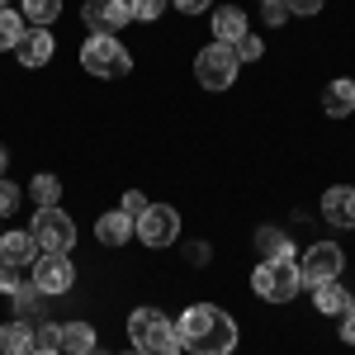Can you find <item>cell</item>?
Masks as SVG:
<instances>
[{"mask_svg": "<svg viewBox=\"0 0 355 355\" xmlns=\"http://www.w3.org/2000/svg\"><path fill=\"white\" fill-rule=\"evenodd\" d=\"M38 261V242H33V232H5L0 237V266H15V270H24Z\"/></svg>", "mask_w": 355, "mask_h": 355, "instance_id": "cell-11", "label": "cell"}, {"mask_svg": "<svg viewBox=\"0 0 355 355\" xmlns=\"http://www.w3.org/2000/svg\"><path fill=\"white\" fill-rule=\"evenodd\" d=\"M341 266H346V251L336 242H313L299 261V275L308 284H322V279H341Z\"/></svg>", "mask_w": 355, "mask_h": 355, "instance_id": "cell-8", "label": "cell"}, {"mask_svg": "<svg viewBox=\"0 0 355 355\" xmlns=\"http://www.w3.org/2000/svg\"><path fill=\"white\" fill-rule=\"evenodd\" d=\"M242 33H251V28H246V15L237 10V5L214 10V43H237Z\"/></svg>", "mask_w": 355, "mask_h": 355, "instance_id": "cell-18", "label": "cell"}, {"mask_svg": "<svg viewBox=\"0 0 355 355\" xmlns=\"http://www.w3.org/2000/svg\"><path fill=\"white\" fill-rule=\"evenodd\" d=\"M261 10H266V24H284V19H289V10H284V0H270V5H261Z\"/></svg>", "mask_w": 355, "mask_h": 355, "instance_id": "cell-31", "label": "cell"}, {"mask_svg": "<svg viewBox=\"0 0 355 355\" xmlns=\"http://www.w3.org/2000/svg\"><path fill=\"white\" fill-rule=\"evenodd\" d=\"M15 209H19V190H15V185L0 175V218H10Z\"/></svg>", "mask_w": 355, "mask_h": 355, "instance_id": "cell-28", "label": "cell"}, {"mask_svg": "<svg viewBox=\"0 0 355 355\" xmlns=\"http://www.w3.org/2000/svg\"><path fill=\"white\" fill-rule=\"evenodd\" d=\"M251 289H256L266 303H289L303 289L299 261H261V266L251 270Z\"/></svg>", "mask_w": 355, "mask_h": 355, "instance_id": "cell-4", "label": "cell"}, {"mask_svg": "<svg viewBox=\"0 0 355 355\" xmlns=\"http://www.w3.org/2000/svg\"><path fill=\"white\" fill-rule=\"evenodd\" d=\"M133 232L147 246H171L175 237H180V214H175L171 204H147V214L133 218Z\"/></svg>", "mask_w": 355, "mask_h": 355, "instance_id": "cell-7", "label": "cell"}, {"mask_svg": "<svg viewBox=\"0 0 355 355\" xmlns=\"http://www.w3.org/2000/svg\"><path fill=\"white\" fill-rule=\"evenodd\" d=\"M175 336H180V351L190 355H227L237 346V322L214 303H194V308L180 313Z\"/></svg>", "mask_w": 355, "mask_h": 355, "instance_id": "cell-1", "label": "cell"}, {"mask_svg": "<svg viewBox=\"0 0 355 355\" xmlns=\"http://www.w3.org/2000/svg\"><path fill=\"white\" fill-rule=\"evenodd\" d=\"M123 214H128V218H137V214H147V199H142L137 190H128V194H123Z\"/></svg>", "mask_w": 355, "mask_h": 355, "instance_id": "cell-32", "label": "cell"}, {"mask_svg": "<svg viewBox=\"0 0 355 355\" xmlns=\"http://www.w3.org/2000/svg\"><path fill=\"white\" fill-rule=\"evenodd\" d=\"M95 237L105 246H123L128 237H133V218L123 214V209H110L105 218H95Z\"/></svg>", "mask_w": 355, "mask_h": 355, "instance_id": "cell-16", "label": "cell"}, {"mask_svg": "<svg viewBox=\"0 0 355 355\" xmlns=\"http://www.w3.org/2000/svg\"><path fill=\"white\" fill-rule=\"evenodd\" d=\"M90 355H110V351H100V346H95V351H90Z\"/></svg>", "mask_w": 355, "mask_h": 355, "instance_id": "cell-38", "label": "cell"}, {"mask_svg": "<svg viewBox=\"0 0 355 355\" xmlns=\"http://www.w3.org/2000/svg\"><path fill=\"white\" fill-rule=\"evenodd\" d=\"M232 53H237V62H261V57H266V43H261L256 33H242V38L232 43Z\"/></svg>", "mask_w": 355, "mask_h": 355, "instance_id": "cell-25", "label": "cell"}, {"mask_svg": "<svg viewBox=\"0 0 355 355\" xmlns=\"http://www.w3.org/2000/svg\"><path fill=\"white\" fill-rule=\"evenodd\" d=\"M81 67L90 76H128L133 71V57H128V48L114 33H90L81 43Z\"/></svg>", "mask_w": 355, "mask_h": 355, "instance_id": "cell-3", "label": "cell"}, {"mask_svg": "<svg viewBox=\"0 0 355 355\" xmlns=\"http://www.w3.org/2000/svg\"><path fill=\"white\" fill-rule=\"evenodd\" d=\"M341 341L355 346V303H346V313H341Z\"/></svg>", "mask_w": 355, "mask_h": 355, "instance_id": "cell-30", "label": "cell"}, {"mask_svg": "<svg viewBox=\"0 0 355 355\" xmlns=\"http://www.w3.org/2000/svg\"><path fill=\"white\" fill-rule=\"evenodd\" d=\"M28 355H62V351H28Z\"/></svg>", "mask_w": 355, "mask_h": 355, "instance_id": "cell-37", "label": "cell"}, {"mask_svg": "<svg viewBox=\"0 0 355 355\" xmlns=\"http://www.w3.org/2000/svg\"><path fill=\"white\" fill-rule=\"evenodd\" d=\"M0 10H10V0H0Z\"/></svg>", "mask_w": 355, "mask_h": 355, "instance_id": "cell-39", "label": "cell"}, {"mask_svg": "<svg viewBox=\"0 0 355 355\" xmlns=\"http://www.w3.org/2000/svg\"><path fill=\"white\" fill-rule=\"evenodd\" d=\"M237 71H242V62L232 53V43H209L204 53L194 57V76H199L204 90H227L237 81Z\"/></svg>", "mask_w": 355, "mask_h": 355, "instance_id": "cell-6", "label": "cell"}, {"mask_svg": "<svg viewBox=\"0 0 355 355\" xmlns=\"http://www.w3.org/2000/svg\"><path fill=\"white\" fill-rule=\"evenodd\" d=\"M284 10H289V15H318L322 0H284Z\"/></svg>", "mask_w": 355, "mask_h": 355, "instance_id": "cell-33", "label": "cell"}, {"mask_svg": "<svg viewBox=\"0 0 355 355\" xmlns=\"http://www.w3.org/2000/svg\"><path fill=\"white\" fill-rule=\"evenodd\" d=\"M24 33H28V19H24V15H15V10H0V53H15Z\"/></svg>", "mask_w": 355, "mask_h": 355, "instance_id": "cell-21", "label": "cell"}, {"mask_svg": "<svg viewBox=\"0 0 355 355\" xmlns=\"http://www.w3.org/2000/svg\"><path fill=\"white\" fill-rule=\"evenodd\" d=\"M128 10H133V19H147V24H152L166 10V0H128Z\"/></svg>", "mask_w": 355, "mask_h": 355, "instance_id": "cell-27", "label": "cell"}, {"mask_svg": "<svg viewBox=\"0 0 355 355\" xmlns=\"http://www.w3.org/2000/svg\"><path fill=\"white\" fill-rule=\"evenodd\" d=\"M128 355H137V351H128Z\"/></svg>", "mask_w": 355, "mask_h": 355, "instance_id": "cell-41", "label": "cell"}, {"mask_svg": "<svg viewBox=\"0 0 355 355\" xmlns=\"http://www.w3.org/2000/svg\"><path fill=\"white\" fill-rule=\"evenodd\" d=\"M261 5H270V0H261Z\"/></svg>", "mask_w": 355, "mask_h": 355, "instance_id": "cell-40", "label": "cell"}, {"mask_svg": "<svg viewBox=\"0 0 355 355\" xmlns=\"http://www.w3.org/2000/svg\"><path fill=\"white\" fill-rule=\"evenodd\" d=\"M57 327L62 322H33V351H57Z\"/></svg>", "mask_w": 355, "mask_h": 355, "instance_id": "cell-26", "label": "cell"}, {"mask_svg": "<svg viewBox=\"0 0 355 355\" xmlns=\"http://www.w3.org/2000/svg\"><path fill=\"white\" fill-rule=\"evenodd\" d=\"M322 110L331 114V119H346V114L355 110V81H327L322 85Z\"/></svg>", "mask_w": 355, "mask_h": 355, "instance_id": "cell-17", "label": "cell"}, {"mask_svg": "<svg viewBox=\"0 0 355 355\" xmlns=\"http://www.w3.org/2000/svg\"><path fill=\"white\" fill-rule=\"evenodd\" d=\"M128 336H133L137 355H180L175 322L166 318L162 308H137L133 318H128Z\"/></svg>", "mask_w": 355, "mask_h": 355, "instance_id": "cell-2", "label": "cell"}, {"mask_svg": "<svg viewBox=\"0 0 355 355\" xmlns=\"http://www.w3.org/2000/svg\"><path fill=\"white\" fill-rule=\"evenodd\" d=\"M313 289H318L313 299H318V308H322V313H331V318H341V313H346L351 294L341 289V279H322V284H313Z\"/></svg>", "mask_w": 355, "mask_h": 355, "instance_id": "cell-20", "label": "cell"}, {"mask_svg": "<svg viewBox=\"0 0 355 355\" xmlns=\"http://www.w3.org/2000/svg\"><path fill=\"white\" fill-rule=\"evenodd\" d=\"M28 194H33L38 209H57V204H62V180H57V175H33V180H28Z\"/></svg>", "mask_w": 355, "mask_h": 355, "instance_id": "cell-22", "label": "cell"}, {"mask_svg": "<svg viewBox=\"0 0 355 355\" xmlns=\"http://www.w3.org/2000/svg\"><path fill=\"white\" fill-rule=\"evenodd\" d=\"M53 33L48 28H28L24 38H19V48H15V57H19V67H48V57H53Z\"/></svg>", "mask_w": 355, "mask_h": 355, "instance_id": "cell-13", "label": "cell"}, {"mask_svg": "<svg viewBox=\"0 0 355 355\" xmlns=\"http://www.w3.org/2000/svg\"><path fill=\"white\" fill-rule=\"evenodd\" d=\"M10 299H15V308H19V318H33V313H43V299H48V294H43V289L28 279V284H19Z\"/></svg>", "mask_w": 355, "mask_h": 355, "instance_id": "cell-24", "label": "cell"}, {"mask_svg": "<svg viewBox=\"0 0 355 355\" xmlns=\"http://www.w3.org/2000/svg\"><path fill=\"white\" fill-rule=\"evenodd\" d=\"M0 237H5V232H0Z\"/></svg>", "mask_w": 355, "mask_h": 355, "instance_id": "cell-42", "label": "cell"}, {"mask_svg": "<svg viewBox=\"0 0 355 355\" xmlns=\"http://www.w3.org/2000/svg\"><path fill=\"white\" fill-rule=\"evenodd\" d=\"M5 166H10V152H5V147H0V175H5Z\"/></svg>", "mask_w": 355, "mask_h": 355, "instance_id": "cell-36", "label": "cell"}, {"mask_svg": "<svg viewBox=\"0 0 355 355\" xmlns=\"http://www.w3.org/2000/svg\"><path fill=\"white\" fill-rule=\"evenodd\" d=\"M256 251H261V261H294V242L279 227H261L256 232Z\"/></svg>", "mask_w": 355, "mask_h": 355, "instance_id": "cell-19", "label": "cell"}, {"mask_svg": "<svg viewBox=\"0 0 355 355\" xmlns=\"http://www.w3.org/2000/svg\"><path fill=\"white\" fill-rule=\"evenodd\" d=\"M62 15V0H24V19L33 28H48Z\"/></svg>", "mask_w": 355, "mask_h": 355, "instance_id": "cell-23", "label": "cell"}, {"mask_svg": "<svg viewBox=\"0 0 355 355\" xmlns=\"http://www.w3.org/2000/svg\"><path fill=\"white\" fill-rule=\"evenodd\" d=\"M19 284H24V279H19V270H15V266H0V294H15Z\"/></svg>", "mask_w": 355, "mask_h": 355, "instance_id": "cell-29", "label": "cell"}, {"mask_svg": "<svg viewBox=\"0 0 355 355\" xmlns=\"http://www.w3.org/2000/svg\"><path fill=\"white\" fill-rule=\"evenodd\" d=\"M171 5H175L180 15H199V10H209L214 0H171Z\"/></svg>", "mask_w": 355, "mask_h": 355, "instance_id": "cell-34", "label": "cell"}, {"mask_svg": "<svg viewBox=\"0 0 355 355\" xmlns=\"http://www.w3.org/2000/svg\"><path fill=\"white\" fill-rule=\"evenodd\" d=\"M57 351L62 355H90L95 351V327L90 322H62L57 327Z\"/></svg>", "mask_w": 355, "mask_h": 355, "instance_id": "cell-14", "label": "cell"}, {"mask_svg": "<svg viewBox=\"0 0 355 355\" xmlns=\"http://www.w3.org/2000/svg\"><path fill=\"white\" fill-rule=\"evenodd\" d=\"M190 261H194V266H209V242H194L190 246Z\"/></svg>", "mask_w": 355, "mask_h": 355, "instance_id": "cell-35", "label": "cell"}, {"mask_svg": "<svg viewBox=\"0 0 355 355\" xmlns=\"http://www.w3.org/2000/svg\"><path fill=\"white\" fill-rule=\"evenodd\" d=\"M85 24L95 28V33H114V28H123L133 19V10H128V0H85Z\"/></svg>", "mask_w": 355, "mask_h": 355, "instance_id": "cell-10", "label": "cell"}, {"mask_svg": "<svg viewBox=\"0 0 355 355\" xmlns=\"http://www.w3.org/2000/svg\"><path fill=\"white\" fill-rule=\"evenodd\" d=\"M33 351V322L15 318V322H0V355H28Z\"/></svg>", "mask_w": 355, "mask_h": 355, "instance_id": "cell-15", "label": "cell"}, {"mask_svg": "<svg viewBox=\"0 0 355 355\" xmlns=\"http://www.w3.org/2000/svg\"><path fill=\"white\" fill-rule=\"evenodd\" d=\"M33 284H38L48 299H57V294H67V289L76 284V270H71L67 256H38V261H33Z\"/></svg>", "mask_w": 355, "mask_h": 355, "instance_id": "cell-9", "label": "cell"}, {"mask_svg": "<svg viewBox=\"0 0 355 355\" xmlns=\"http://www.w3.org/2000/svg\"><path fill=\"white\" fill-rule=\"evenodd\" d=\"M28 232H33V242H38L43 256H67L76 246V223L67 218L62 209H38L33 223H28Z\"/></svg>", "mask_w": 355, "mask_h": 355, "instance_id": "cell-5", "label": "cell"}, {"mask_svg": "<svg viewBox=\"0 0 355 355\" xmlns=\"http://www.w3.org/2000/svg\"><path fill=\"white\" fill-rule=\"evenodd\" d=\"M322 218H327L331 227H355V190L331 185V190L322 194Z\"/></svg>", "mask_w": 355, "mask_h": 355, "instance_id": "cell-12", "label": "cell"}]
</instances>
